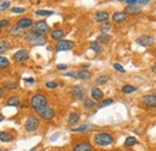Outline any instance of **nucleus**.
<instances>
[{
	"instance_id": "obj_4",
	"label": "nucleus",
	"mask_w": 156,
	"mask_h": 151,
	"mask_svg": "<svg viewBox=\"0 0 156 151\" xmlns=\"http://www.w3.org/2000/svg\"><path fill=\"white\" fill-rule=\"evenodd\" d=\"M25 38H27V41H28L31 46H45V44H47V38H46V36L35 34V33L28 34Z\"/></svg>"
},
{
	"instance_id": "obj_18",
	"label": "nucleus",
	"mask_w": 156,
	"mask_h": 151,
	"mask_svg": "<svg viewBox=\"0 0 156 151\" xmlns=\"http://www.w3.org/2000/svg\"><path fill=\"white\" fill-rule=\"evenodd\" d=\"M142 102L148 107H156V96L154 95H144L142 97Z\"/></svg>"
},
{
	"instance_id": "obj_34",
	"label": "nucleus",
	"mask_w": 156,
	"mask_h": 151,
	"mask_svg": "<svg viewBox=\"0 0 156 151\" xmlns=\"http://www.w3.org/2000/svg\"><path fill=\"white\" fill-rule=\"evenodd\" d=\"M83 104H84V107L85 108H88V109H91V108H94L95 106H96V102L94 101V100H91V98H84V102H83Z\"/></svg>"
},
{
	"instance_id": "obj_50",
	"label": "nucleus",
	"mask_w": 156,
	"mask_h": 151,
	"mask_svg": "<svg viewBox=\"0 0 156 151\" xmlns=\"http://www.w3.org/2000/svg\"><path fill=\"white\" fill-rule=\"evenodd\" d=\"M4 120V116H0V121H3Z\"/></svg>"
},
{
	"instance_id": "obj_32",
	"label": "nucleus",
	"mask_w": 156,
	"mask_h": 151,
	"mask_svg": "<svg viewBox=\"0 0 156 151\" xmlns=\"http://www.w3.org/2000/svg\"><path fill=\"white\" fill-rule=\"evenodd\" d=\"M134 91H137V88H136V87H132V85H129V84H126V85H124V87L121 88V93H123V94H132V93H134Z\"/></svg>"
},
{
	"instance_id": "obj_38",
	"label": "nucleus",
	"mask_w": 156,
	"mask_h": 151,
	"mask_svg": "<svg viewBox=\"0 0 156 151\" xmlns=\"http://www.w3.org/2000/svg\"><path fill=\"white\" fill-rule=\"evenodd\" d=\"M113 67H114L117 71H119V72H121V73H125V68H124L119 62H114V64H113Z\"/></svg>"
},
{
	"instance_id": "obj_45",
	"label": "nucleus",
	"mask_w": 156,
	"mask_h": 151,
	"mask_svg": "<svg viewBox=\"0 0 156 151\" xmlns=\"http://www.w3.org/2000/svg\"><path fill=\"white\" fill-rule=\"evenodd\" d=\"M56 68H58V70H66V68H67V65H66V64H59V65H56Z\"/></svg>"
},
{
	"instance_id": "obj_44",
	"label": "nucleus",
	"mask_w": 156,
	"mask_h": 151,
	"mask_svg": "<svg viewBox=\"0 0 156 151\" xmlns=\"http://www.w3.org/2000/svg\"><path fill=\"white\" fill-rule=\"evenodd\" d=\"M126 5H137V0H126Z\"/></svg>"
},
{
	"instance_id": "obj_42",
	"label": "nucleus",
	"mask_w": 156,
	"mask_h": 151,
	"mask_svg": "<svg viewBox=\"0 0 156 151\" xmlns=\"http://www.w3.org/2000/svg\"><path fill=\"white\" fill-rule=\"evenodd\" d=\"M149 0H137V5H149Z\"/></svg>"
},
{
	"instance_id": "obj_22",
	"label": "nucleus",
	"mask_w": 156,
	"mask_h": 151,
	"mask_svg": "<svg viewBox=\"0 0 156 151\" xmlns=\"http://www.w3.org/2000/svg\"><path fill=\"white\" fill-rule=\"evenodd\" d=\"M93 128H94L93 125H82V126H79V127L72 128L71 131H72V132H78V133H88V132H90Z\"/></svg>"
},
{
	"instance_id": "obj_11",
	"label": "nucleus",
	"mask_w": 156,
	"mask_h": 151,
	"mask_svg": "<svg viewBox=\"0 0 156 151\" xmlns=\"http://www.w3.org/2000/svg\"><path fill=\"white\" fill-rule=\"evenodd\" d=\"M33 24H34L33 19H31V18H28V17L19 18V19L16 22V27H18V28H21V29H23V30L31 28V27H33Z\"/></svg>"
},
{
	"instance_id": "obj_21",
	"label": "nucleus",
	"mask_w": 156,
	"mask_h": 151,
	"mask_svg": "<svg viewBox=\"0 0 156 151\" xmlns=\"http://www.w3.org/2000/svg\"><path fill=\"white\" fill-rule=\"evenodd\" d=\"M12 140H13L12 133H10L9 131H0V141H3V143H11Z\"/></svg>"
},
{
	"instance_id": "obj_49",
	"label": "nucleus",
	"mask_w": 156,
	"mask_h": 151,
	"mask_svg": "<svg viewBox=\"0 0 156 151\" xmlns=\"http://www.w3.org/2000/svg\"><path fill=\"white\" fill-rule=\"evenodd\" d=\"M37 150V146H35V147H33V149H30V151H36Z\"/></svg>"
},
{
	"instance_id": "obj_41",
	"label": "nucleus",
	"mask_w": 156,
	"mask_h": 151,
	"mask_svg": "<svg viewBox=\"0 0 156 151\" xmlns=\"http://www.w3.org/2000/svg\"><path fill=\"white\" fill-rule=\"evenodd\" d=\"M11 11L13 13H24L25 12V9L24 7H12Z\"/></svg>"
},
{
	"instance_id": "obj_36",
	"label": "nucleus",
	"mask_w": 156,
	"mask_h": 151,
	"mask_svg": "<svg viewBox=\"0 0 156 151\" xmlns=\"http://www.w3.org/2000/svg\"><path fill=\"white\" fill-rule=\"evenodd\" d=\"M113 102H114L113 98H105V100L101 101V103H100L99 107H100V108H102V107H107V106H111Z\"/></svg>"
},
{
	"instance_id": "obj_24",
	"label": "nucleus",
	"mask_w": 156,
	"mask_h": 151,
	"mask_svg": "<svg viewBox=\"0 0 156 151\" xmlns=\"http://www.w3.org/2000/svg\"><path fill=\"white\" fill-rule=\"evenodd\" d=\"M112 40V36L108 35V34H101L99 37H97V42L101 43V44H108Z\"/></svg>"
},
{
	"instance_id": "obj_48",
	"label": "nucleus",
	"mask_w": 156,
	"mask_h": 151,
	"mask_svg": "<svg viewBox=\"0 0 156 151\" xmlns=\"http://www.w3.org/2000/svg\"><path fill=\"white\" fill-rule=\"evenodd\" d=\"M3 93H4V89H3L1 87H0V97H1V96H3Z\"/></svg>"
},
{
	"instance_id": "obj_5",
	"label": "nucleus",
	"mask_w": 156,
	"mask_h": 151,
	"mask_svg": "<svg viewBox=\"0 0 156 151\" xmlns=\"http://www.w3.org/2000/svg\"><path fill=\"white\" fill-rule=\"evenodd\" d=\"M40 127V119L35 115H30L27 121H25V125H24V128L27 132H35L37 131V128Z\"/></svg>"
},
{
	"instance_id": "obj_29",
	"label": "nucleus",
	"mask_w": 156,
	"mask_h": 151,
	"mask_svg": "<svg viewBox=\"0 0 156 151\" xmlns=\"http://www.w3.org/2000/svg\"><path fill=\"white\" fill-rule=\"evenodd\" d=\"M10 60L5 56H1L0 55V70H5V68H9L10 67Z\"/></svg>"
},
{
	"instance_id": "obj_52",
	"label": "nucleus",
	"mask_w": 156,
	"mask_h": 151,
	"mask_svg": "<svg viewBox=\"0 0 156 151\" xmlns=\"http://www.w3.org/2000/svg\"><path fill=\"white\" fill-rule=\"evenodd\" d=\"M154 55H155V56H156V49H155V50H154Z\"/></svg>"
},
{
	"instance_id": "obj_47",
	"label": "nucleus",
	"mask_w": 156,
	"mask_h": 151,
	"mask_svg": "<svg viewBox=\"0 0 156 151\" xmlns=\"http://www.w3.org/2000/svg\"><path fill=\"white\" fill-rule=\"evenodd\" d=\"M151 71H152V73L156 74V62H154V65L151 66Z\"/></svg>"
},
{
	"instance_id": "obj_9",
	"label": "nucleus",
	"mask_w": 156,
	"mask_h": 151,
	"mask_svg": "<svg viewBox=\"0 0 156 151\" xmlns=\"http://www.w3.org/2000/svg\"><path fill=\"white\" fill-rule=\"evenodd\" d=\"M136 42H137V44H139L142 47H150L154 44L155 37L151 35H142L136 40Z\"/></svg>"
},
{
	"instance_id": "obj_39",
	"label": "nucleus",
	"mask_w": 156,
	"mask_h": 151,
	"mask_svg": "<svg viewBox=\"0 0 156 151\" xmlns=\"http://www.w3.org/2000/svg\"><path fill=\"white\" fill-rule=\"evenodd\" d=\"M58 83L56 82H47L46 83V88H48V89H55V88H58Z\"/></svg>"
},
{
	"instance_id": "obj_15",
	"label": "nucleus",
	"mask_w": 156,
	"mask_h": 151,
	"mask_svg": "<svg viewBox=\"0 0 156 151\" xmlns=\"http://www.w3.org/2000/svg\"><path fill=\"white\" fill-rule=\"evenodd\" d=\"M21 103H22V100L19 98V96L12 95V96H10V97L6 100V103H5V104H6L7 107H19Z\"/></svg>"
},
{
	"instance_id": "obj_14",
	"label": "nucleus",
	"mask_w": 156,
	"mask_h": 151,
	"mask_svg": "<svg viewBox=\"0 0 156 151\" xmlns=\"http://www.w3.org/2000/svg\"><path fill=\"white\" fill-rule=\"evenodd\" d=\"M64 36H65V31L62 30V29H59V28H56V29H53L52 31H51V38L52 40H54V41H61V40H64Z\"/></svg>"
},
{
	"instance_id": "obj_2",
	"label": "nucleus",
	"mask_w": 156,
	"mask_h": 151,
	"mask_svg": "<svg viewBox=\"0 0 156 151\" xmlns=\"http://www.w3.org/2000/svg\"><path fill=\"white\" fill-rule=\"evenodd\" d=\"M47 102H48L47 96L43 95V94H35V95H33V96L30 97V100H29L30 106H31L35 110H37V109H40V108L47 106Z\"/></svg>"
},
{
	"instance_id": "obj_31",
	"label": "nucleus",
	"mask_w": 156,
	"mask_h": 151,
	"mask_svg": "<svg viewBox=\"0 0 156 151\" xmlns=\"http://www.w3.org/2000/svg\"><path fill=\"white\" fill-rule=\"evenodd\" d=\"M35 15H36V16H40V17H49V16L54 15V12L51 11V10H37V11L35 12Z\"/></svg>"
},
{
	"instance_id": "obj_7",
	"label": "nucleus",
	"mask_w": 156,
	"mask_h": 151,
	"mask_svg": "<svg viewBox=\"0 0 156 151\" xmlns=\"http://www.w3.org/2000/svg\"><path fill=\"white\" fill-rule=\"evenodd\" d=\"M74 47V42L70 41V40H61L59 42H56L54 49L56 52H66V50H71Z\"/></svg>"
},
{
	"instance_id": "obj_3",
	"label": "nucleus",
	"mask_w": 156,
	"mask_h": 151,
	"mask_svg": "<svg viewBox=\"0 0 156 151\" xmlns=\"http://www.w3.org/2000/svg\"><path fill=\"white\" fill-rule=\"evenodd\" d=\"M30 29H31V33H35V34H39V35H42V36L51 33V27L45 21L34 22V24H33V27Z\"/></svg>"
},
{
	"instance_id": "obj_33",
	"label": "nucleus",
	"mask_w": 156,
	"mask_h": 151,
	"mask_svg": "<svg viewBox=\"0 0 156 151\" xmlns=\"http://www.w3.org/2000/svg\"><path fill=\"white\" fill-rule=\"evenodd\" d=\"M17 88H18V84H17L16 82L10 81V82H5V83H4V88H3V89H6V90H15V89H17Z\"/></svg>"
},
{
	"instance_id": "obj_37",
	"label": "nucleus",
	"mask_w": 156,
	"mask_h": 151,
	"mask_svg": "<svg viewBox=\"0 0 156 151\" xmlns=\"http://www.w3.org/2000/svg\"><path fill=\"white\" fill-rule=\"evenodd\" d=\"M10 25V19H0V29L7 28Z\"/></svg>"
},
{
	"instance_id": "obj_16",
	"label": "nucleus",
	"mask_w": 156,
	"mask_h": 151,
	"mask_svg": "<svg viewBox=\"0 0 156 151\" xmlns=\"http://www.w3.org/2000/svg\"><path fill=\"white\" fill-rule=\"evenodd\" d=\"M109 18V13L106 12V11H99L94 15V19L99 23H106Z\"/></svg>"
},
{
	"instance_id": "obj_20",
	"label": "nucleus",
	"mask_w": 156,
	"mask_h": 151,
	"mask_svg": "<svg viewBox=\"0 0 156 151\" xmlns=\"http://www.w3.org/2000/svg\"><path fill=\"white\" fill-rule=\"evenodd\" d=\"M140 11H142V10H140V7H139L138 5H129V6H126L125 10H124V12H125L126 15H130V16L138 15Z\"/></svg>"
},
{
	"instance_id": "obj_23",
	"label": "nucleus",
	"mask_w": 156,
	"mask_h": 151,
	"mask_svg": "<svg viewBox=\"0 0 156 151\" xmlns=\"http://www.w3.org/2000/svg\"><path fill=\"white\" fill-rule=\"evenodd\" d=\"M9 33H10V35H11L12 37H18V36H22V35H23L24 30L21 29V28H18V27H16V25H13V27L10 28Z\"/></svg>"
},
{
	"instance_id": "obj_35",
	"label": "nucleus",
	"mask_w": 156,
	"mask_h": 151,
	"mask_svg": "<svg viewBox=\"0 0 156 151\" xmlns=\"http://www.w3.org/2000/svg\"><path fill=\"white\" fill-rule=\"evenodd\" d=\"M109 29H111V23H108V22L102 23V25L100 27V30H101L102 34H107V31H108Z\"/></svg>"
},
{
	"instance_id": "obj_51",
	"label": "nucleus",
	"mask_w": 156,
	"mask_h": 151,
	"mask_svg": "<svg viewBox=\"0 0 156 151\" xmlns=\"http://www.w3.org/2000/svg\"><path fill=\"white\" fill-rule=\"evenodd\" d=\"M154 96H156V89H155V91H154V94H152Z\"/></svg>"
},
{
	"instance_id": "obj_13",
	"label": "nucleus",
	"mask_w": 156,
	"mask_h": 151,
	"mask_svg": "<svg viewBox=\"0 0 156 151\" xmlns=\"http://www.w3.org/2000/svg\"><path fill=\"white\" fill-rule=\"evenodd\" d=\"M127 18V15L124 12V11H118V12H114L113 16H112V19L115 24H121L126 21Z\"/></svg>"
},
{
	"instance_id": "obj_12",
	"label": "nucleus",
	"mask_w": 156,
	"mask_h": 151,
	"mask_svg": "<svg viewBox=\"0 0 156 151\" xmlns=\"http://www.w3.org/2000/svg\"><path fill=\"white\" fill-rule=\"evenodd\" d=\"M72 151H93V145L88 141H79L73 145Z\"/></svg>"
},
{
	"instance_id": "obj_27",
	"label": "nucleus",
	"mask_w": 156,
	"mask_h": 151,
	"mask_svg": "<svg viewBox=\"0 0 156 151\" xmlns=\"http://www.w3.org/2000/svg\"><path fill=\"white\" fill-rule=\"evenodd\" d=\"M10 48H11V44H10L9 41H6V40L0 41V54H3V53H5V52H7Z\"/></svg>"
},
{
	"instance_id": "obj_19",
	"label": "nucleus",
	"mask_w": 156,
	"mask_h": 151,
	"mask_svg": "<svg viewBox=\"0 0 156 151\" xmlns=\"http://www.w3.org/2000/svg\"><path fill=\"white\" fill-rule=\"evenodd\" d=\"M76 78L81 79V81H89L91 78V73L88 70H81L76 72Z\"/></svg>"
},
{
	"instance_id": "obj_53",
	"label": "nucleus",
	"mask_w": 156,
	"mask_h": 151,
	"mask_svg": "<svg viewBox=\"0 0 156 151\" xmlns=\"http://www.w3.org/2000/svg\"><path fill=\"white\" fill-rule=\"evenodd\" d=\"M0 34H1V29H0Z\"/></svg>"
},
{
	"instance_id": "obj_40",
	"label": "nucleus",
	"mask_w": 156,
	"mask_h": 151,
	"mask_svg": "<svg viewBox=\"0 0 156 151\" xmlns=\"http://www.w3.org/2000/svg\"><path fill=\"white\" fill-rule=\"evenodd\" d=\"M9 6H10V1H3V3H0V11L7 10Z\"/></svg>"
},
{
	"instance_id": "obj_30",
	"label": "nucleus",
	"mask_w": 156,
	"mask_h": 151,
	"mask_svg": "<svg viewBox=\"0 0 156 151\" xmlns=\"http://www.w3.org/2000/svg\"><path fill=\"white\" fill-rule=\"evenodd\" d=\"M90 48H91L96 54H100V53L102 52V46H101V43H99L97 41L91 42V43H90Z\"/></svg>"
},
{
	"instance_id": "obj_46",
	"label": "nucleus",
	"mask_w": 156,
	"mask_h": 151,
	"mask_svg": "<svg viewBox=\"0 0 156 151\" xmlns=\"http://www.w3.org/2000/svg\"><path fill=\"white\" fill-rule=\"evenodd\" d=\"M24 82H28V83L33 84V83H35V79L34 78H24Z\"/></svg>"
},
{
	"instance_id": "obj_6",
	"label": "nucleus",
	"mask_w": 156,
	"mask_h": 151,
	"mask_svg": "<svg viewBox=\"0 0 156 151\" xmlns=\"http://www.w3.org/2000/svg\"><path fill=\"white\" fill-rule=\"evenodd\" d=\"M35 112L37 113V115H39L40 118H42V119H45V120H52V119H54V116H55L54 109L51 108L48 104L45 106V107H42V108H40V109H37V110H35Z\"/></svg>"
},
{
	"instance_id": "obj_8",
	"label": "nucleus",
	"mask_w": 156,
	"mask_h": 151,
	"mask_svg": "<svg viewBox=\"0 0 156 151\" xmlns=\"http://www.w3.org/2000/svg\"><path fill=\"white\" fill-rule=\"evenodd\" d=\"M12 59H13V61L17 62V64L25 62V61H28V59H29V52H28L27 49H19V50H17V52L13 54Z\"/></svg>"
},
{
	"instance_id": "obj_43",
	"label": "nucleus",
	"mask_w": 156,
	"mask_h": 151,
	"mask_svg": "<svg viewBox=\"0 0 156 151\" xmlns=\"http://www.w3.org/2000/svg\"><path fill=\"white\" fill-rule=\"evenodd\" d=\"M65 77H72V78H76V72H67V73H64Z\"/></svg>"
},
{
	"instance_id": "obj_28",
	"label": "nucleus",
	"mask_w": 156,
	"mask_h": 151,
	"mask_svg": "<svg viewBox=\"0 0 156 151\" xmlns=\"http://www.w3.org/2000/svg\"><path fill=\"white\" fill-rule=\"evenodd\" d=\"M137 143H138V141H137V138H136V137H127V138L125 139V141H124V146L131 147V146L136 145Z\"/></svg>"
},
{
	"instance_id": "obj_1",
	"label": "nucleus",
	"mask_w": 156,
	"mask_h": 151,
	"mask_svg": "<svg viewBox=\"0 0 156 151\" xmlns=\"http://www.w3.org/2000/svg\"><path fill=\"white\" fill-rule=\"evenodd\" d=\"M93 140L97 146H109L114 143V137L107 132H99L94 135Z\"/></svg>"
},
{
	"instance_id": "obj_17",
	"label": "nucleus",
	"mask_w": 156,
	"mask_h": 151,
	"mask_svg": "<svg viewBox=\"0 0 156 151\" xmlns=\"http://www.w3.org/2000/svg\"><path fill=\"white\" fill-rule=\"evenodd\" d=\"M90 95H91V100H94V101H102V98H103V93L97 87L91 88Z\"/></svg>"
},
{
	"instance_id": "obj_10",
	"label": "nucleus",
	"mask_w": 156,
	"mask_h": 151,
	"mask_svg": "<svg viewBox=\"0 0 156 151\" xmlns=\"http://www.w3.org/2000/svg\"><path fill=\"white\" fill-rule=\"evenodd\" d=\"M85 89L81 85H76V87H72L71 88V95L76 98V100H84L85 98Z\"/></svg>"
},
{
	"instance_id": "obj_26",
	"label": "nucleus",
	"mask_w": 156,
	"mask_h": 151,
	"mask_svg": "<svg viewBox=\"0 0 156 151\" xmlns=\"http://www.w3.org/2000/svg\"><path fill=\"white\" fill-rule=\"evenodd\" d=\"M79 114L78 113H76V112H73V113H71L70 115H68V125H76L78 121H79Z\"/></svg>"
},
{
	"instance_id": "obj_25",
	"label": "nucleus",
	"mask_w": 156,
	"mask_h": 151,
	"mask_svg": "<svg viewBox=\"0 0 156 151\" xmlns=\"http://www.w3.org/2000/svg\"><path fill=\"white\" fill-rule=\"evenodd\" d=\"M109 81V77L106 74H102V76H99V77L95 79V85L99 87V85H105L107 82Z\"/></svg>"
}]
</instances>
